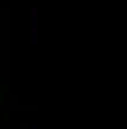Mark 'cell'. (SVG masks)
<instances>
[{
    "instance_id": "1",
    "label": "cell",
    "mask_w": 127,
    "mask_h": 129,
    "mask_svg": "<svg viewBox=\"0 0 127 129\" xmlns=\"http://www.w3.org/2000/svg\"><path fill=\"white\" fill-rule=\"evenodd\" d=\"M37 17H39V8H31V21H37Z\"/></svg>"
},
{
    "instance_id": "2",
    "label": "cell",
    "mask_w": 127,
    "mask_h": 129,
    "mask_svg": "<svg viewBox=\"0 0 127 129\" xmlns=\"http://www.w3.org/2000/svg\"><path fill=\"white\" fill-rule=\"evenodd\" d=\"M0 88H2V86H0Z\"/></svg>"
}]
</instances>
